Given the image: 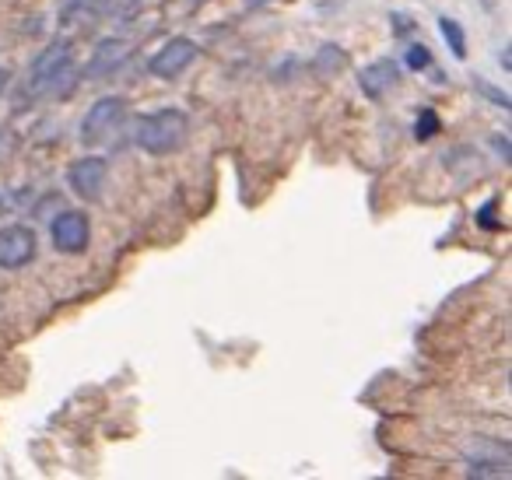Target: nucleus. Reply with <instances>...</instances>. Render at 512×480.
Segmentation results:
<instances>
[{
    "label": "nucleus",
    "instance_id": "nucleus-1",
    "mask_svg": "<svg viewBox=\"0 0 512 480\" xmlns=\"http://www.w3.org/2000/svg\"><path fill=\"white\" fill-rule=\"evenodd\" d=\"M190 137V116L183 109H158L151 116H141L134 127V141L148 155H172Z\"/></svg>",
    "mask_w": 512,
    "mask_h": 480
},
{
    "label": "nucleus",
    "instance_id": "nucleus-2",
    "mask_svg": "<svg viewBox=\"0 0 512 480\" xmlns=\"http://www.w3.org/2000/svg\"><path fill=\"white\" fill-rule=\"evenodd\" d=\"M74 81V43L71 39H53L43 53L36 57L29 71V92L32 95H43L53 88V95H64Z\"/></svg>",
    "mask_w": 512,
    "mask_h": 480
},
{
    "label": "nucleus",
    "instance_id": "nucleus-3",
    "mask_svg": "<svg viewBox=\"0 0 512 480\" xmlns=\"http://www.w3.org/2000/svg\"><path fill=\"white\" fill-rule=\"evenodd\" d=\"M123 116H127V102L120 95H102L88 106L85 120H81V144L85 148H99V144H109L113 134L120 130Z\"/></svg>",
    "mask_w": 512,
    "mask_h": 480
},
{
    "label": "nucleus",
    "instance_id": "nucleus-4",
    "mask_svg": "<svg viewBox=\"0 0 512 480\" xmlns=\"http://www.w3.org/2000/svg\"><path fill=\"white\" fill-rule=\"evenodd\" d=\"M53 249L64 256H81L92 242V221L85 211H60L50 225Z\"/></svg>",
    "mask_w": 512,
    "mask_h": 480
},
{
    "label": "nucleus",
    "instance_id": "nucleus-5",
    "mask_svg": "<svg viewBox=\"0 0 512 480\" xmlns=\"http://www.w3.org/2000/svg\"><path fill=\"white\" fill-rule=\"evenodd\" d=\"M197 57H200V46L193 43V39H186V36H176L148 60V71L155 74V78L176 81L179 74L190 71V67L197 64Z\"/></svg>",
    "mask_w": 512,
    "mask_h": 480
},
{
    "label": "nucleus",
    "instance_id": "nucleus-6",
    "mask_svg": "<svg viewBox=\"0 0 512 480\" xmlns=\"http://www.w3.org/2000/svg\"><path fill=\"white\" fill-rule=\"evenodd\" d=\"M39 235L29 225L0 228V270H22L36 260Z\"/></svg>",
    "mask_w": 512,
    "mask_h": 480
},
{
    "label": "nucleus",
    "instance_id": "nucleus-7",
    "mask_svg": "<svg viewBox=\"0 0 512 480\" xmlns=\"http://www.w3.org/2000/svg\"><path fill=\"white\" fill-rule=\"evenodd\" d=\"M67 183H71V190L78 193L81 200H102L106 183H109L106 158L85 155V158H78V162H71V169H67Z\"/></svg>",
    "mask_w": 512,
    "mask_h": 480
},
{
    "label": "nucleus",
    "instance_id": "nucleus-8",
    "mask_svg": "<svg viewBox=\"0 0 512 480\" xmlns=\"http://www.w3.org/2000/svg\"><path fill=\"white\" fill-rule=\"evenodd\" d=\"M127 53H130L127 39H102V43L92 50V60H88L85 74L88 78H109V74L127 60Z\"/></svg>",
    "mask_w": 512,
    "mask_h": 480
},
{
    "label": "nucleus",
    "instance_id": "nucleus-9",
    "mask_svg": "<svg viewBox=\"0 0 512 480\" xmlns=\"http://www.w3.org/2000/svg\"><path fill=\"white\" fill-rule=\"evenodd\" d=\"M397 81H400L397 60H376V64L362 67V74H358V85H362V92L372 95V99H383Z\"/></svg>",
    "mask_w": 512,
    "mask_h": 480
},
{
    "label": "nucleus",
    "instance_id": "nucleus-10",
    "mask_svg": "<svg viewBox=\"0 0 512 480\" xmlns=\"http://www.w3.org/2000/svg\"><path fill=\"white\" fill-rule=\"evenodd\" d=\"M344 67V50L334 43H323L320 50H316V60H313V71L320 74V78H334L337 71Z\"/></svg>",
    "mask_w": 512,
    "mask_h": 480
},
{
    "label": "nucleus",
    "instance_id": "nucleus-11",
    "mask_svg": "<svg viewBox=\"0 0 512 480\" xmlns=\"http://www.w3.org/2000/svg\"><path fill=\"white\" fill-rule=\"evenodd\" d=\"M439 32H442V39H446L449 50H453V57L456 60H467V36H463V25L442 15L439 18Z\"/></svg>",
    "mask_w": 512,
    "mask_h": 480
},
{
    "label": "nucleus",
    "instance_id": "nucleus-12",
    "mask_svg": "<svg viewBox=\"0 0 512 480\" xmlns=\"http://www.w3.org/2000/svg\"><path fill=\"white\" fill-rule=\"evenodd\" d=\"M435 134H439V116H435V109H421L418 123H414V137L428 141V137H435Z\"/></svg>",
    "mask_w": 512,
    "mask_h": 480
},
{
    "label": "nucleus",
    "instance_id": "nucleus-13",
    "mask_svg": "<svg viewBox=\"0 0 512 480\" xmlns=\"http://www.w3.org/2000/svg\"><path fill=\"white\" fill-rule=\"evenodd\" d=\"M404 67H407V71H428V67H432V50H428V46H421V43H414L411 50H407V57H404Z\"/></svg>",
    "mask_w": 512,
    "mask_h": 480
},
{
    "label": "nucleus",
    "instance_id": "nucleus-14",
    "mask_svg": "<svg viewBox=\"0 0 512 480\" xmlns=\"http://www.w3.org/2000/svg\"><path fill=\"white\" fill-rule=\"evenodd\" d=\"M474 85H477V92H481L484 99H491V102H495V106L509 109V95H505V92H498L495 85H488V81H474Z\"/></svg>",
    "mask_w": 512,
    "mask_h": 480
},
{
    "label": "nucleus",
    "instance_id": "nucleus-15",
    "mask_svg": "<svg viewBox=\"0 0 512 480\" xmlns=\"http://www.w3.org/2000/svg\"><path fill=\"white\" fill-rule=\"evenodd\" d=\"M116 4H120V0H81V8H85V11H88V15H92V18H102V15H109V11H113Z\"/></svg>",
    "mask_w": 512,
    "mask_h": 480
},
{
    "label": "nucleus",
    "instance_id": "nucleus-16",
    "mask_svg": "<svg viewBox=\"0 0 512 480\" xmlns=\"http://www.w3.org/2000/svg\"><path fill=\"white\" fill-rule=\"evenodd\" d=\"M495 204H498V200H491L488 211L477 214V221H481V228H502V221H495Z\"/></svg>",
    "mask_w": 512,
    "mask_h": 480
},
{
    "label": "nucleus",
    "instance_id": "nucleus-17",
    "mask_svg": "<svg viewBox=\"0 0 512 480\" xmlns=\"http://www.w3.org/2000/svg\"><path fill=\"white\" fill-rule=\"evenodd\" d=\"M8 85H11V74L4 71V67H0V92H4V88H8Z\"/></svg>",
    "mask_w": 512,
    "mask_h": 480
},
{
    "label": "nucleus",
    "instance_id": "nucleus-18",
    "mask_svg": "<svg viewBox=\"0 0 512 480\" xmlns=\"http://www.w3.org/2000/svg\"><path fill=\"white\" fill-rule=\"evenodd\" d=\"M264 4H271V0H246V8H264Z\"/></svg>",
    "mask_w": 512,
    "mask_h": 480
},
{
    "label": "nucleus",
    "instance_id": "nucleus-19",
    "mask_svg": "<svg viewBox=\"0 0 512 480\" xmlns=\"http://www.w3.org/2000/svg\"><path fill=\"white\" fill-rule=\"evenodd\" d=\"M197 4H200V0H197Z\"/></svg>",
    "mask_w": 512,
    "mask_h": 480
}]
</instances>
